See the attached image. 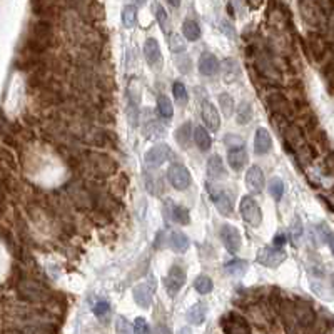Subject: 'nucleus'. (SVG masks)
Returning a JSON list of instances; mask_svg holds the SVG:
<instances>
[{
    "mask_svg": "<svg viewBox=\"0 0 334 334\" xmlns=\"http://www.w3.org/2000/svg\"><path fill=\"white\" fill-rule=\"evenodd\" d=\"M53 25L50 20L40 18L37 22H33L30 27V33L29 39L25 40L24 44V50L35 53V55H44V53L53 45Z\"/></svg>",
    "mask_w": 334,
    "mask_h": 334,
    "instance_id": "f257e3e1",
    "label": "nucleus"
},
{
    "mask_svg": "<svg viewBox=\"0 0 334 334\" xmlns=\"http://www.w3.org/2000/svg\"><path fill=\"white\" fill-rule=\"evenodd\" d=\"M96 179H107L112 177L117 172V162L110 156L104 152L90 151L85 152V165Z\"/></svg>",
    "mask_w": 334,
    "mask_h": 334,
    "instance_id": "f03ea898",
    "label": "nucleus"
},
{
    "mask_svg": "<svg viewBox=\"0 0 334 334\" xmlns=\"http://www.w3.org/2000/svg\"><path fill=\"white\" fill-rule=\"evenodd\" d=\"M264 102H266V107L269 109L272 116H283L289 120L296 116V109H294V105L289 100V97H286L277 87H271V89L267 90Z\"/></svg>",
    "mask_w": 334,
    "mask_h": 334,
    "instance_id": "7ed1b4c3",
    "label": "nucleus"
},
{
    "mask_svg": "<svg viewBox=\"0 0 334 334\" xmlns=\"http://www.w3.org/2000/svg\"><path fill=\"white\" fill-rule=\"evenodd\" d=\"M17 294L20 299L29 301V303H44L50 298V292L45 284L29 277H20L17 281Z\"/></svg>",
    "mask_w": 334,
    "mask_h": 334,
    "instance_id": "20e7f679",
    "label": "nucleus"
},
{
    "mask_svg": "<svg viewBox=\"0 0 334 334\" xmlns=\"http://www.w3.org/2000/svg\"><path fill=\"white\" fill-rule=\"evenodd\" d=\"M220 327L224 334H251V326L244 316L237 312H227L220 319Z\"/></svg>",
    "mask_w": 334,
    "mask_h": 334,
    "instance_id": "39448f33",
    "label": "nucleus"
},
{
    "mask_svg": "<svg viewBox=\"0 0 334 334\" xmlns=\"http://www.w3.org/2000/svg\"><path fill=\"white\" fill-rule=\"evenodd\" d=\"M239 211H240L243 219L249 226L257 227V226H261V222H263V211H261V207L256 200H254V197L244 196L243 199H240Z\"/></svg>",
    "mask_w": 334,
    "mask_h": 334,
    "instance_id": "423d86ee",
    "label": "nucleus"
},
{
    "mask_svg": "<svg viewBox=\"0 0 334 334\" xmlns=\"http://www.w3.org/2000/svg\"><path fill=\"white\" fill-rule=\"evenodd\" d=\"M172 157V151L167 144H157L152 145L149 151L144 154V162L149 169H157L159 165H162L165 160Z\"/></svg>",
    "mask_w": 334,
    "mask_h": 334,
    "instance_id": "0eeeda50",
    "label": "nucleus"
},
{
    "mask_svg": "<svg viewBox=\"0 0 334 334\" xmlns=\"http://www.w3.org/2000/svg\"><path fill=\"white\" fill-rule=\"evenodd\" d=\"M185 284V271L180 266H172L164 277V287L171 298H176Z\"/></svg>",
    "mask_w": 334,
    "mask_h": 334,
    "instance_id": "6e6552de",
    "label": "nucleus"
},
{
    "mask_svg": "<svg viewBox=\"0 0 334 334\" xmlns=\"http://www.w3.org/2000/svg\"><path fill=\"white\" fill-rule=\"evenodd\" d=\"M284 261H286V252L284 249H279V247L266 246L257 252V263L266 267H271V269H276Z\"/></svg>",
    "mask_w": 334,
    "mask_h": 334,
    "instance_id": "1a4fd4ad",
    "label": "nucleus"
},
{
    "mask_svg": "<svg viewBox=\"0 0 334 334\" xmlns=\"http://www.w3.org/2000/svg\"><path fill=\"white\" fill-rule=\"evenodd\" d=\"M299 10H301V17H303L306 24H309L312 27H319L323 24L324 13L319 9L316 0H299Z\"/></svg>",
    "mask_w": 334,
    "mask_h": 334,
    "instance_id": "9d476101",
    "label": "nucleus"
},
{
    "mask_svg": "<svg viewBox=\"0 0 334 334\" xmlns=\"http://www.w3.org/2000/svg\"><path fill=\"white\" fill-rule=\"evenodd\" d=\"M306 45H307V50H309V55L314 60H318V62H319V60H323L327 55V52H329V45H327L324 37L316 30L307 33Z\"/></svg>",
    "mask_w": 334,
    "mask_h": 334,
    "instance_id": "9b49d317",
    "label": "nucleus"
},
{
    "mask_svg": "<svg viewBox=\"0 0 334 334\" xmlns=\"http://www.w3.org/2000/svg\"><path fill=\"white\" fill-rule=\"evenodd\" d=\"M167 179L177 191H185L191 185V172L182 164H172L167 169Z\"/></svg>",
    "mask_w": 334,
    "mask_h": 334,
    "instance_id": "f8f14e48",
    "label": "nucleus"
},
{
    "mask_svg": "<svg viewBox=\"0 0 334 334\" xmlns=\"http://www.w3.org/2000/svg\"><path fill=\"white\" fill-rule=\"evenodd\" d=\"M207 189H209V194L214 199V204H216L217 211L222 214V216L229 217L234 212V202H232V196L226 189H216L211 184H207Z\"/></svg>",
    "mask_w": 334,
    "mask_h": 334,
    "instance_id": "ddd939ff",
    "label": "nucleus"
},
{
    "mask_svg": "<svg viewBox=\"0 0 334 334\" xmlns=\"http://www.w3.org/2000/svg\"><path fill=\"white\" fill-rule=\"evenodd\" d=\"M220 240H222L224 247L227 252L231 254H237L240 251V246H243V237H240V232L237 231V227L224 224L220 227Z\"/></svg>",
    "mask_w": 334,
    "mask_h": 334,
    "instance_id": "4468645a",
    "label": "nucleus"
},
{
    "mask_svg": "<svg viewBox=\"0 0 334 334\" xmlns=\"http://www.w3.org/2000/svg\"><path fill=\"white\" fill-rule=\"evenodd\" d=\"M294 312H296L298 324L303 327V329H309L318 319L312 306L307 303V301H303V299L294 301Z\"/></svg>",
    "mask_w": 334,
    "mask_h": 334,
    "instance_id": "2eb2a0df",
    "label": "nucleus"
},
{
    "mask_svg": "<svg viewBox=\"0 0 334 334\" xmlns=\"http://www.w3.org/2000/svg\"><path fill=\"white\" fill-rule=\"evenodd\" d=\"M70 199H72V202L76 204L77 207H80V209H84V211H92L94 209V199L90 196V192L87 187H84L82 184H77V185H72L70 187Z\"/></svg>",
    "mask_w": 334,
    "mask_h": 334,
    "instance_id": "dca6fc26",
    "label": "nucleus"
},
{
    "mask_svg": "<svg viewBox=\"0 0 334 334\" xmlns=\"http://www.w3.org/2000/svg\"><path fill=\"white\" fill-rule=\"evenodd\" d=\"M200 117H202L206 127L212 132H217L220 127V117L216 109V105H212L209 100H204L200 105Z\"/></svg>",
    "mask_w": 334,
    "mask_h": 334,
    "instance_id": "f3484780",
    "label": "nucleus"
},
{
    "mask_svg": "<svg viewBox=\"0 0 334 334\" xmlns=\"http://www.w3.org/2000/svg\"><path fill=\"white\" fill-rule=\"evenodd\" d=\"M266 179H264V172L259 165H252L247 169L246 172V185L252 194H259L264 189Z\"/></svg>",
    "mask_w": 334,
    "mask_h": 334,
    "instance_id": "a211bd4d",
    "label": "nucleus"
},
{
    "mask_svg": "<svg viewBox=\"0 0 334 334\" xmlns=\"http://www.w3.org/2000/svg\"><path fill=\"white\" fill-rule=\"evenodd\" d=\"M227 162H229L231 165V169L232 171H243L244 169V165L249 162V156H247V152H246V147H234V149H229V152H227Z\"/></svg>",
    "mask_w": 334,
    "mask_h": 334,
    "instance_id": "6ab92c4d",
    "label": "nucleus"
},
{
    "mask_svg": "<svg viewBox=\"0 0 334 334\" xmlns=\"http://www.w3.org/2000/svg\"><path fill=\"white\" fill-rule=\"evenodd\" d=\"M271 145H272L271 134L264 127H257L256 136H254V152L257 156H266L271 151Z\"/></svg>",
    "mask_w": 334,
    "mask_h": 334,
    "instance_id": "aec40b11",
    "label": "nucleus"
},
{
    "mask_svg": "<svg viewBox=\"0 0 334 334\" xmlns=\"http://www.w3.org/2000/svg\"><path fill=\"white\" fill-rule=\"evenodd\" d=\"M142 131L147 136V139H154L162 134V127H160L159 120L154 117V114L151 112V109H145L144 110V116H142Z\"/></svg>",
    "mask_w": 334,
    "mask_h": 334,
    "instance_id": "412c9836",
    "label": "nucleus"
},
{
    "mask_svg": "<svg viewBox=\"0 0 334 334\" xmlns=\"http://www.w3.org/2000/svg\"><path fill=\"white\" fill-rule=\"evenodd\" d=\"M226 176H227V171L222 162V157L214 154L207 160V177L212 180H219V179H226Z\"/></svg>",
    "mask_w": 334,
    "mask_h": 334,
    "instance_id": "4be33fe9",
    "label": "nucleus"
},
{
    "mask_svg": "<svg viewBox=\"0 0 334 334\" xmlns=\"http://www.w3.org/2000/svg\"><path fill=\"white\" fill-rule=\"evenodd\" d=\"M219 70V62L214 53L211 52H202L199 57V72L202 73V76H216Z\"/></svg>",
    "mask_w": 334,
    "mask_h": 334,
    "instance_id": "5701e85b",
    "label": "nucleus"
},
{
    "mask_svg": "<svg viewBox=\"0 0 334 334\" xmlns=\"http://www.w3.org/2000/svg\"><path fill=\"white\" fill-rule=\"evenodd\" d=\"M132 296L134 301L137 303V306H140L142 309H149L151 303H152V289L149 287L147 283H140L132 289Z\"/></svg>",
    "mask_w": 334,
    "mask_h": 334,
    "instance_id": "b1692460",
    "label": "nucleus"
},
{
    "mask_svg": "<svg viewBox=\"0 0 334 334\" xmlns=\"http://www.w3.org/2000/svg\"><path fill=\"white\" fill-rule=\"evenodd\" d=\"M167 216H169L174 222H177L180 226H187L191 222V216H189V209L180 204H174L169 200V204H167Z\"/></svg>",
    "mask_w": 334,
    "mask_h": 334,
    "instance_id": "393cba45",
    "label": "nucleus"
},
{
    "mask_svg": "<svg viewBox=\"0 0 334 334\" xmlns=\"http://www.w3.org/2000/svg\"><path fill=\"white\" fill-rule=\"evenodd\" d=\"M206 316H207V306L204 303H197L189 307V311L185 312V319L189 324H194V326H199L202 324L206 321Z\"/></svg>",
    "mask_w": 334,
    "mask_h": 334,
    "instance_id": "a878e982",
    "label": "nucleus"
},
{
    "mask_svg": "<svg viewBox=\"0 0 334 334\" xmlns=\"http://www.w3.org/2000/svg\"><path fill=\"white\" fill-rule=\"evenodd\" d=\"M144 55L149 65H157L160 62V47L156 39H147L144 44Z\"/></svg>",
    "mask_w": 334,
    "mask_h": 334,
    "instance_id": "bb28decb",
    "label": "nucleus"
},
{
    "mask_svg": "<svg viewBox=\"0 0 334 334\" xmlns=\"http://www.w3.org/2000/svg\"><path fill=\"white\" fill-rule=\"evenodd\" d=\"M189 239L182 232V231H172L171 236H169V246L174 252L177 254H184L187 249H189Z\"/></svg>",
    "mask_w": 334,
    "mask_h": 334,
    "instance_id": "cd10ccee",
    "label": "nucleus"
},
{
    "mask_svg": "<svg viewBox=\"0 0 334 334\" xmlns=\"http://www.w3.org/2000/svg\"><path fill=\"white\" fill-rule=\"evenodd\" d=\"M127 185H129V179H127L125 174H120L119 177H116L110 182L109 187V194L114 199H120L122 196H125V191H127Z\"/></svg>",
    "mask_w": 334,
    "mask_h": 334,
    "instance_id": "c85d7f7f",
    "label": "nucleus"
},
{
    "mask_svg": "<svg viewBox=\"0 0 334 334\" xmlns=\"http://www.w3.org/2000/svg\"><path fill=\"white\" fill-rule=\"evenodd\" d=\"M191 132H192V122H184L180 127H177L176 132H174V139H176V142L182 147V149H187L191 144Z\"/></svg>",
    "mask_w": 334,
    "mask_h": 334,
    "instance_id": "c756f323",
    "label": "nucleus"
},
{
    "mask_svg": "<svg viewBox=\"0 0 334 334\" xmlns=\"http://www.w3.org/2000/svg\"><path fill=\"white\" fill-rule=\"evenodd\" d=\"M247 266L249 264H247V261H244V259H232L224 266V271H226L227 276H231V277H240L246 274Z\"/></svg>",
    "mask_w": 334,
    "mask_h": 334,
    "instance_id": "7c9ffc66",
    "label": "nucleus"
},
{
    "mask_svg": "<svg viewBox=\"0 0 334 334\" xmlns=\"http://www.w3.org/2000/svg\"><path fill=\"white\" fill-rule=\"evenodd\" d=\"M194 142L199 147L200 151H209L211 145H212V139L209 136V132L204 127H196V131H194Z\"/></svg>",
    "mask_w": 334,
    "mask_h": 334,
    "instance_id": "2f4dec72",
    "label": "nucleus"
},
{
    "mask_svg": "<svg viewBox=\"0 0 334 334\" xmlns=\"http://www.w3.org/2000/svg\"><path fill=\"white\" fill-rule=\"evenodd\" d=\"M182 32H184V37L187 40H191V42H196V40L200 39V27L192 18H187L182 24Z\"/></svg>",
    "mask_w": 334,
    "mask_h": 334,
    "instance_id": "473e14b6",
    "label": "nucleus"
},
{
    "mask_svg": "<svg viewBox=\"0 0 334 334\" xmlns=\"http://www.w3.org/2000/svg\"><path fill=\"white\" fill-rule=\"evenodd\" d=\"M254 116V112H252V105L251 102H247V100H243V102L239 104L237 107V110H236V120L239 124H249L251 122V119Z\"/></svg>",
    "mask_w": 334,
    "mask_h": 334,
    "instance_id": "72a5a7b5",
    "label": "nucleus"
},
{
    "mask_svg": "<svg viewBox=\"0 0 334 334\" xmlns=\"http://www.w3.org/2000/svg\"><path fill=\"white\" fill-rule=\"evenodd\" d=\"M157 110H159V116L162 119H171L172 114H174V107L171 99L165 96V94H159L157 97Z\"/></svg>",
    "mask_w": 334,
    "mask_h": 334,
    "instance_id": "f704fd0d",
    "label": "nucleus"
},
{
    "mask_svg": "<svg viewBox=\"0 0 334 334\" xmlns=\"http://www.w3.org/2000/svg\"><path fill=\"white\" fill-rule=\"evenodd\" d=\"M239 76H240V69H239L237 62L236 60L227 59L224 62V80L227 84H232L239 79Z\"/></svg>",
    "mask_w": 334,
    "mask_h": 334,
    "instance_id": "c9c22d12",
    "label": "nucleus"
},
{
    "mask_svg": "<svg viewBox=\"0 0 334 334\" xmlns=\"http://www.w3.org/2000/svg\"><path fill=\"white\" fill-rule=\"evenodd\" d=\"M314 234H316V237H318V240L321 244H331L334 240L332 229L327 222H319L316 226V231H314Z\"/></svg>",
    "mask_w": 334,
    "mask_h": 334,
    "instance_id": "e433bc0d",
    "label": "nucleus"
},
{
    "mask_svg": "<svg viewBox=\"0 0 334 334\" xmlns=\"http://www.w3.org/2000/svg\"><path fill=\"white\" fill-rule=\"evenodd\" d=\"M194 289L199 294H202V296H206V294H209L214 289L212 279L209 276H206V274H200V276H197L196 281H194Z\"/></svg>",
    "mask_w": 334,
    "mask_h": 334,
    "instance_id": "4c0bfd02",
    "label": "nucleus"
},
{
    "mask_svg": "<svg viewBox=\"0 0 334 334\" xmlns=\"http://www.w3.org/2000/svg\"><path fill=\"white\" fill-rule=\"evenodd\" d=\"M137 22V9L136 5H125L122 9V24L127 29H132Z\"/></svg>",
    "mask_w": 334,
    "mask_h": 334,
    "instance_id": "58836bf2",
    "label": "nucleus"
},
{
    "mask_svg": "<svg viewBox=\"0 0 334 334\" xmlns=\"http://www.w3.org/2000/svg\"><path fill=\"white\" fill-rule=\"evenodd\" d=\"M172 94H174V99H176V102L179 105H185L187 100H189V94H187L185 85L182 82H179V80H176V82H174Z\"/></svg>",
    "mask_w": 334,
    "mask_h": 334,
    "instance_id": "ea45409f",
    "label": "nucleus"
},
{
    "mask_svg": "<svg viewBox=\"0 0 334 334\" xmlns=\"http://www.w3.org/2000/svg\"><path fill=\"white\" fill-rule=\"evenodd\" d=\"M284 189H286V185H284V182L279 177H272L271 179V182H269V194L272 196L274 200H281V199H283Z\"/></svg>",
    "mask_w": 334,
    "mask_h": 334,
    "instance_id": "a19ab883",
    "label": "nucleus"
},
{
    "mask_svg": "<svg viewBox=\"0 0 334 334\" xmlns=\"http://www.w3.org/2000/svg\"><path fill=\"white\" fill-rule=\"evenodd\" d=\"M219 107H220V110L224 112V116L227 117H231V114H234V99L229 96V94H220L219 96Z\"/></svg>",
    "mask_w": 334,
    "mask_h": 334,
    "instance_id": "79ce46f5",
    "label": "nucleus"
},
{
    "mask_svg": "<svg viewBox=\"0 0 334 334\" xmlns=\"http://www.w3.org/2000/svg\"><path fill=\"white\" fill-rule=\"evenodd\" d=\"M157 22L160 25V29L165 33V35H169L171 33V20H169V15H167V12L164 10V7H157Z\"/></svg>",
    "mask_w": 334,
    "mask_h": 334,
    "instance_id": "37998d69",
    "label": "nucleus"
},
{
    "mask_svg": "<svg viewBox=\"0 0 334 334\" xmlns=\"http://www.w3.org/2000/svg\"><path fill=\"white\" fill-rule=\"evenodd\" d=\"M0 164L9 167V169H12V171L17 169L15 157H13V154L9 149H5V147H0Z\"/></svg>",
    "mask_w": 334,
    "mask_h": 334,
    "instance_id": "c03bdc74",
    "label": "nucleus"
},
{
    "mask_svg": "<svg viewBox=\"0 0 334 334\" xmlns=\"http://www.w3.org/2000/svg\"><path fill=\"white\" fill-rule=\"evenodd\" d=\"M301 237H303V222H301L299 217H296V219H294L292 226H291V239H292L294 246H298Z\"/></svg>",
    "mask_w": 334,
    "mask_h": 334,
    "instance_id": "a18cd8bd",
    "label": "nucleus"
},
{
    "mask_svg": "<svg viewBox=\"0 0 334 334\" xmlns=\"http://www.w3.org/2000/svg\"><path fill=\"white\" fill-rule=\"evenodd\" d=\"M116 332L117 334H134L131 323L124 316H119L116 319Z\"/></svg>",
    "mask_w": 334,
    "mask_h": 334,
    "instance_id": "49530a36",
    "label": "nucleus"
},
{
    "mask_svg": "<svg viewBox=\"0 0 334 334\" xmlns=\"http://www.w3.org/2000/svg\"><path fill=\"white\" fill-rule=\"evenodd\" d=\"M171 50L174 53H182L185 50V44H184V39L177 35V33H174L171 37Z\"/></svg>",
    "mask_w": 334,
    "mask_h": 334,
    "instance_id": "de8ad7c7",
    "label": "nucleus"
},
{
    "mask_svg": "<svg viewBox=\"0 0 334 334\" xmlns=\"http://www.w3.org/2000/svg\"><path fill=\"white\" fill-rule=\"evenodd\" d=\"M176 65H177V69L182 72V73H187L191 70V59L184 55V53H177V57H176Z\"/></svg>",
    "mask_w": 334,
    "mask_h": 334,
    "instance_id": "09e8293b",
    "label": "nucleus"
},
{
    "mask_svg": "<svg viewBox=\"0 0 334 334\" xmlns=\"http://www.w3.org/2000/svg\"><path fill=\"white\" fill-rule=\"evenodd\" d=\"M134 334H151V327L144 318H137L134 321Z\"/></svg>",
    "mask_w": 334,
    "mask_h": 334,
    "instance_id": "8fccbe9b",
    "label": "nucleus"
},
{
    "mask_svg": "<svg viewBox=\"0 0 334 334\" xmlns=\"http://www.w3.org/2000/svg\"><path fill=\"white\" fill-rule=\"evenodd\" d=\"M224 142H226L227 147H229V149H234V147H243L244 145V139L240 136H236V134H227Z\"/></svg>",
    "mask_w": 334,
    "mask_h": 334,
    "instance_id": "3c124183",
    "label": "nucleus"
},
{
    "mask_svg": "<svg viewBox=\"0 0 334 334\" xmlns=\"http://www.w3.org/2000/svg\"><path fill=\"white\" fill-rule=\"evenodd\" d=\"M109 309H110V304L107 303V301H97L96 306H94V314L100 318V316H104V314L109 312Z\"/></svg>",
    "mask_w": 334,
    "mask_h": 334,
    "instance_id": "603ef678",
    "label": "nucleus"
},
{
    "mask_svg": "<svg viewBox=\"0 0 334 334\" xmlns=\"http://www.w3.org/2000/svg\"><path fill=\"white\" fill-rule=\"evenodd\" d=\"M151 179H147V189L152 194H157V191L162 189V182L156 177V176H149Z\"/></svg>",
    "mask_w": 334,
    "mask_h": 334,
    "instance_id": "864d4df0",
    "label": "nucleus"
},
{
    "mask_svg": "<svg viewBox=\"0 0 334 334\" xmlns=\"http://www.w3.org/2000/svg\"><path fill=\"white\" fill-rule=\"evenodd\" d=\"M7 191H9V184H7V180L0 179V209H4V207H5Z\"/></svg>",
    "mask_w": 334,
    "mask_h": 334,
    "instance_id": "5fc2aeb1",
    "label": "nucleus"
},
{
    "mask_svg": "<svg viewBox=\"0 0 334 334\" xmlns=\"http://www.w3.org/2000/svg\"><path fill=\"white\" fill-rule=\"evenodd\" d=\"M324 167H326L327 172H332L334 174V152L327 154V157L324 160Z\"/></svg>",
    "mask_w": 334,
    "mask_h": 334,
    "instance_id": "6e6d98bb",
    "label": "nucleus"
},
{
    "mask_svg": "<svg viewBox=\"0 0 334 334\" xmlns=\"http://www.w3.org/2000/svg\"><path fill=\"white\" fill-rule=\"evenodd\" d=\"M286 243V236L284 234H277L276 237H274V247H279V249H283V244Z\"/></svg>",
    "mask_w": 334,
    "mask_h": 334,
    "instance_id": "4d7b16f0",
    "label": "nucleus"
},
{
    "mask_svg": "<svg viewBox=\"0 0 334 334\" xmlns=\"http://www.w3.org/2000/svg\"><path fill=\"white\" fill-rule=\"evenodd\" d=\"M154 334H172V331L167 326L159 324V326H156V329H154Z\"/></svg>",
    "mask_w": 334,
    "mask_h": 334,
    "instance_id": "13d9d810",
    "label": "nucleus"
},
{
    "mask_svg": "<svg viewBox=\"0 0 334 334\" xmlns=\"http://www.w3.org/2000/svg\"><path fill=\"white\" fill-rule=\"evenodd\" d=\"M4 334H32V332L24 331V329H5Z\"/></svg>",
    "mask_w": 334,
    "mask_h": 334,
    "instance_id": "bf43d9fd",
    "label": "nucleus"
},
{
    "mask_svg": "<svg viewBox=\"0 0 334 334\" xmlns=\"http://www.w3.org/2000/svg\"><path fill=\"white\" fill-rule=\"evenodd\" d=\"M246 2L249 4L251 9H257V7L261 5V2H263V0H246Z\"/></svg>",
    "mask_w": 334,
    "mask_h": 334,
    "instance_id": "052dcab7",
    "label": "nucleus"
},
{
    "mask_svg": "<svg viewBox=\"0 0 334 334\" xmlns=\"http://www.w3.org/2000/svg\"><path fill=\"white\" fill-rule=\"evenodd\" d=\"M177 334H192V331H191V327H180Z\"/></svg>",
    "mask_w": 334,
    "mask_h": 334,
    "instance_id": "680f3d73",
    "label": "nucleus"
},
{
    "mask_svg": "<svg viewBox=\"0 0 334 334\" xmlns=\"http://www.w3.org/2000/svg\"><path fill=\"white\" fill-rule=\"evenodd\" d=\"M169 2V5H172V7H179L180 5V0H167Z\"/></svg>",
    "mask_w": 334,
    "mask_h": 334,
    "instance_id": "e2e57ef3",
    "label": "nucleus"
},
{
    "mask_svg": "<svg viewBox=\"0 0 334 334\" xmlns=\"http://www.w3.org/2000/svg\"><path fill=\"white\" fill-rule=\"evenodd\" d=\"M331 287H332V289H334V272L331 274Z\"/></svg>",
    "mask_w": 334,
    "mask_h": 334,
    "instance_id": "0e129e2a",
    "label": "nucleus"
},
{
    "mask_svg": "<svg viewBox=\"0 0 334 334\" xmlns=\"http://www.w3.org/2000/svg\"><path fill=\"white\" fill-rule=\"evenodd\" d=\"M136 2H137L139 5H142V4H145V2H147V0H136Z\"/></svg>",
    "mask_w": 334,
    "mask_h": 334,
    "instance_id": "69168bd1",
    "label": "nucleus"
},
{
    "mask_svg": "<svg viewBox=\"0 0 334 334\" xmlns=\"http://www.w3.org/2000/svg\"><path fill=\"white\" fill-rule=\"evenodd\" d=\"M331 251H332V254H334V240L331 243Z\"/></svg>",
    "mask_w": 334,
    "mask_h": 334,
    "instance_id": "338daca9",
    "label": "nucleus"
}]
</instances>
